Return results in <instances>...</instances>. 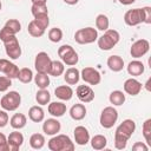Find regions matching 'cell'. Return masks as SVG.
<instances>
[{
  "label": "cell",
  "instance_id": "7dc6e473",
  "mask_svg": "<svg viewBox=\"0 0 151 151\" xmlns=\"http://www.w3.org/2000/svg\"><path fill=\"white\" fill-rule=\"evenodd\" d=\"M122 5H125V6H127V5H132L136 0H118Z\"/></svg>",
  "mask_w": 151,
  "mask_h": 151
},
{
  "label": "cell",
  "instance_id": "681fc988",
  "mask_svg": "<svg viewBox=\"0 0 151 151\" xmlns=\"http://www.w3.org/2000/svg\"><path fill=\"white\" fill-rule=\"evenodd\" d=\"M63 1H64L65 4H67V5H71V6H72V5H77L79 0H63Z\"/></svg>",
  "mask_w": 151,
  "mask_h": 151
},
{
  "label": "cell",
  "instance_id": "52a82bcc",
  "mask_svg": "<svg viewBox=\"0 0 151 151\" xmlns=\"http://www.w3.org/2000/svg\"><path fill=\"white\" fill-rule=\"evenodd\" d=\"M118 119V111L113 106H106L103 109L99 118V123L104 129H111Z\"/></svg>",
  "mask_w": 151,
  "mask_h": 151
},
{
  "label": "cell",
  "instance_id": "6da1fadb",
  "mask_svg": "<svg viewBox=\"0 0 151 151\" xmlns=\"http://www.w3.org/2000/svg\"><path fill=\"white\" fill-rule=\"evenodd\" d=\"M136 131V123L132 119L123 120L114 132V147L118 150H123L126 147L127 140L131 138L133 132Z\"/></svg>",
  "mask_w": 151,
  "mask_h": 151
},
{
  "label": "cell",
  "instance_id": "ee69618b",
  "mask_svg": "<svg viewBox=\"0 0 151 151\" xmlns=\"http://www.w3.org/2000/svg\"><path fill=\"white\" fill-rule=\"evenodd\" d=\"M132 150H133V151H147L149 147H147L146 144H144V143H142V142H137V143H134V144L132 145Z\"/></svg>",
  "mask_w": 151,
  "mask_h": 151
},
{
  "label": "cell",
  "instance_id": "2e32d148",
  "mask_svg": "<svg viewBox=\"0 0 151 151\" xmlns=\"http://www.w3.org/2000/svg\"><path fill=\"white\" fill-rule=\"evenodd\" d=\"M73 134H74V142L78 145H86L90 142V132L83 125L76 126Z\"/></svg>",
  "mask_w": 151,
  "mask_h": 151
},
{
  "label": "cell",
  "instance_id": "4316f807",
  "mask_svg": "<svg viewBox=\"0 0 151 151\" xmlns=\"http://www.w3.org/2000/svg\"><path fill=\"white\" fill-rule=\"evenodd\" d=\"M64 65L65 64L63 61L52 60L51 66H50V70H48V76H52V77H59V76H61L65 72V66Z\"/></svg>",
  "mask_w": 151,
  "mask_h": 151
},
{
  "label": "cell",
  "instance_id": "60d3db41",
  "mask_svg": "<svg viewBox=\"0 0 151 151\" xmlns=\"http://www.w3.org/2000/svg\"><path fill=\"white\" fill-rule=\"evenodd\" d=\"M12 85V79L7 76H0V92H6Z\"/></svg>",
  "mask_w": 151,
  "mask_h": 151
},
{
  "label": "cell",
  "instance_id": "3957f363",
  "mask_svg": "<svg viewBox=\"0 0 151 151\" xmlns=\"http://www.w3.org/2000/svg\"><path fill=\"white\" fill-rule=\"evenodd\" d=\"M120 40V34L116 29H110L107 28L104 31V34L101 37H98V47L103 51H110L113 48Z\"/></svg>",
  "mask_w": 151,
  "mask_h": 151
},
{
  "label": "cell",
  "instance_id": "ab89813d",
  "mask_svg": "<svg viewBox=\"0 0 151 151\" xmlns=\"http://www.w3.org/2000/svg\"><path fill=\"white\" fill-rule=\"evenodd\" d=\"M31 12H32L33 17H35V15H38V14H42V13H48V9H47V5L32 4V7H31Z\"/></svg>",
  "mask_w": 151,
  "mask_h": 151
},
{
  "label": "cell",
  "instance_id": "bcb514c9",
  "mask_svg": "<svg viewBox=\"0 0 151 151\" xmlns=\"http://www.w3.org/2000/svg\"><path fill=\"white\" fill-rule=\"evenodd\" d=\"M5 143H7V137L2 132H0V145H2Z\"/></svg>",
  "mask_w": 151,
  "mask_h": 151
},
{
  "label": "cell",
  "instance_id": "83f0119b",
  "mask_svg": "<svg viewBox=\"0 0 151 151\" xmlns=\"http://www.w3.org/2000/svg\"><path fill=\"white\" fill-rule=\"evenodd\" d=\"M109 100L112 105L114 106H120L125 103V94L123 91H119V90H114L110 93L109 96Z\"/></svg>",
  "mask_w": 151,
  "mask_h": 151
},
{
  "label": "cell",
  "instance_id": "e575fe53",
  "mask_svg": "<svg viewBox=\"0 0 151 151\" xmlns=\"http://www.w3.org/2000/svg\"><path fill=\"white\" fill-rule=\"evenodd\" d=\"M33 21L42 29H46L50 25V18H48V13H42V14H38L34 17Z\"/></svg>",
  "mask_w": 151,
  "mask_h": 151
},
{
  "label": "cell",
  "instance_id": "d4e9b609",
  "mask_svg": "<svg viewBox=\"0 0 151 151\" xmlns=\"http://www.w3.org/2000/svg\"><path fill=\"white\" fill-rule=\"evenodd\" d=\"M28 118H29L32 122H34V123H40V122H42L44 118H45V112H44L41 105H40V106L34 105V106L29 107V110H28Z\"/></svg>",
  "mask_w": 151,
  "mask_h": 151
},
{
  "label": "cell",
  "instance_id": "7c38bea8",
  "mask_svg": "<svg viewBox=\"0 0 151 151\" xmlns=\"http://www.w3.org/2000/svg\"><path fill=\"white\" fill-rule=\"evenodd\" d=\"M4 46H5V52L7 57H9V59H13V60L19 59V57L21 55V47L17 37H13L12 39L5 41Z\"/></svg>",
  "mask_w": 151,
  "mask_h": 151
},
{
  "label": "cell",
  "instance_id": "7bdbcfd3",
  "mask_svg": "<svg viewBox=\"0 0 151 151\" xmlns=\"http://www.w3.org/2000/svg\"><path fill=\"white\" fill-rule=\"evenodd\" d=\"M9 117L6 110H0V127H5L8 124Z\"/></svg>",
  "mask_w": 151,
  "mask_h": 151
},
{
  "label": "cell",
  "instance_id": "7a4b0ae2",
  "mask_svg": "<svg viewBox=\"0 0 151 151\" xmlns=\"http://www.w3.org/2000/svg\"><path fill=\"white\" fill-rule=\"evenodd\" d=\"M51 151H73L74 144L66 134H54L47 143Z\"/></svg>",
  "mask_w": 151,
  "mask_h": 151
},
{
  "label": "cell",
  "instance_id": "484cf974",
  "mask_svg": "<svg viewBox=\"0 0 151 151\" xmlns=\"http://www.w3.org/2000/svg\"><path fill=\"white\" fill-rule=\"evenodd\" d=\"M26 123H27V118L24 113H14L9 119V124L14 130H20L25 127Z\"/></svg>",
  "mask_w": 151,
  "mask_h": 151
},
{
  "label": "cell",
  "instance_id": "277c9868",
  "mask_svg": "<svg viewBox=\"0 0 151 151\" xmlns=\"http://www.w3.org/2000/svg\"><path fill=\"white\" fill-rule=\"evenodd\" d=\"M98 39V32L93 27H84L74 33V40L76 42L80 45H86V44H92Z\"/></svg>",
  "mask_w": 151,
  "mask_h": 151
},
{
  "label": "cell",
  "instance_id": "7402d4cb",
  "mask_svg": "<svg viewBox=\"0 0 151 151\" xmlns=\"http://www.w3.org/2000/svg\"><path fill=\"white\" fill-rule=\"evenodd\" d=\"M54 94L57 98H59L60 100H70L73 97V90L71 86L68 85H60L58 87H55L54 90Z\"/></svg>",
  "mask_w": 151,
  "mask_h": 151
},
{
  "label": "cell",
  "instance_id": "b9f144b4",
  "mask_svg": "<svg viewBox=\"0 0 151 151\" xmlns=\"http://www.w3.org/2000/svg\"><path fill=\"white\" fill-rule=\"evenodd\" d=\"M13 37H15V34L14 33H12L8 28H6L5 26L0 29V40L2 41V42H5V41H7V40H9V39H12Z\"/></svg>",
  "mask_w": 151,
  "mask_h": 151
},
{
  "label": "cell",
  "instance_id": "9a60e30c",
  "mask_svg": "<svg viewBox=\"0 0 151 151\" xmlns=\"http://www.w3.org/2000/svg\"><path fill=\"white\" fill-rule=\"evenodd\" d=\"M61 129V124L57 118H50L46 119L42 124V131L45 134L48 136H54L57 134Z\"/></svg>",
  "mask_w": 151,
  "mask_h": 151
},
{
  "label": "cell",
  "instance_id": "74e56055",
  "mask_svg": "<svg viewBox=\"0 0 151 151\" xmlns=\"http://www.w3.org/2000/svg\"><path fill=\"white\" fill-rule=\"evenodd\" d=\"M48 39L52 42H59L63 39V31L59 27H53L48 31Z\"/></svg>",
  "mask_w": 151,
  "mask_h": 151
},
{
  "label": "cell",
  "instance_id": "603a6c76",
  "mask_svg": "<svg viewBox=\"0 0 151 151\" xmlns=\"http://www.w3.org/2000/svg\"><path fill=\"white\" fill-rule=\"evenodd\" d=\"M109 68L113 72H119L124 68V60L122 57L114 54V55H110L107 58V61H106Z\"/></svg>",
  "mask_w": 151,
  "mask_h": 151
},
{
  "label": "cell",
  "instance_id": "8992f818",
  "mask_svg": "<svg viewBox=\"0 0 151 151\" xmlns=\"http://www.w3.org/2000/svg\"><path fill=\"white\" fill-rule=\"evenodd\" d=\"M58 55L60 57L61 61L67 66H74L79 61L78 53L71 45H61L58 48Z\"/></svg>",
  "mask_w": 151,
  "mask_h": 151
},
{
  "label": "cell",
  "instance_id": "30bf717a",
  "mask_svg": "<svg viewBox=\"0 0 151 151\" xmlns=\"http://www.w3.org/2000/svg\"><path fill=\"white\" fill-rule=\"evenodd\" d=\"M150 50V42L146 40V39H139L137 41H134L132 45H131V48H130V54L134 58V59H138V58H142L144 57Z\"/></svg>",
  "mask_w": 151,
  "mask_h": 151
},
{
  "label": "cell",
  "instance_id": "ffe728a7",
  "mask_svg": "<svg viewBox=\"0 0 151 151\" xmlns=\"http://www.w3.org/2000/svg\"><path fill=\"white\" fill-rule=\"evenodd\" d=\"M126 70H127V73H129L130 76H132V77H138V76H142V74L144 73L145 66H144V64H143L140 60H137V59H136V60H132V61L129 63Z\"/></svg>",
  "mask_w": 151,
  "mask_h": 151
},
{
  "label": "cell",
  "instance_id": "f35d334b",
  "mask_svg": "<svg viewBox=\"0 0 151 151\" xmlns=\"http://www.w3.org/2000/svg\"><path fill=\"white\" fill-rule=\"evenodd\" d=\"M143 136L145 138V142L147 144L151 143V119H146L144 123H143Z\"/></svg>",
  "mask_w": 151,
  "mask_h": 151
},
{
  "label": "cell",
  "instance_id": "1f68e13d",
  "mask_svg": "<svg viewBox=\"0 0 151 151\" xmlns=\"http://www.w3.org/2000/svg\"><path fill=\"white\" fill-rule=\"evenodd\" d=\"M35 100L39 105H47L51 100V94L46 88H39L35 93Z\"/></svg>",
  "mask_w": 151,
  "mask_h": 151
},
{
  "label": "cell",
  "instance_id": "816d5d0a",
  "mask_svg": "<svg viewBox=\"0 0 151 151\" xmlns=\"http://www.w3.org/2000/svg\"><path fill=\"white\" fill-rule=\"evenodd\" d=\"M1 8H2V4H1V1H0V11H1Z\"/></svg>",
  "mask_w": 151,
  "mask_h": 151
},
{
  "label": "cell",
  "instance_id": "4dcf8cb0",
  "mask_svg": "<svg viewBox=\"0 0 151 151\" xmlns=\"http://www.w3.org/2000/svg\"><path fill=\"white\" fill-rule=\"evenodd\" d=\"M34 83L39 88H47L50 85V76L47 73H39L34 76Z\"/></svg>",
  "mask_w": 151,
  "mask_h": 151
},
{
  "label": "cell",
  "instance_id": "f6af8a7d",
  "mask_svg": "<svg viewBox=\"0 0 151 151\" xmlns=\"http://www.w3.org/2000/svg\"><path fill=\"white\" fill-rule=\"evenodd\" d=\"M143 8H144V17H145L144 24H151V7L145 6Z\"/></svg>",
  "mask_w": 151,
  "mask_h": 151
},
{
  "label": "cell",
  "instance_id": "d590c367",
  "mask_svg": "<svg viewBox=\"0 0 151 151\" xmlns=\"http://www.w3.org/2000/svg\"><path fill=\"white\" fill-rule=\"evenodd\" d=\"M27 31H28L29 35H32V37H34V38H40V37H42L44 33H45V29L40 28L33 20L29 21V24H28V26H27Z\"/></svg>",
  "mask_w": 151,
  "mask_h": 151
},
{
  "label": "cell",
  "instance_id": "ba28073f",
  "mask_svg": "<svg viewBox=\"0 0 151 151\" xmlns=\"http://www.w3.org/2000/svg\"><path fill=\"white\" fill-rule=\"evenodd\" d=\"M145 17H144V8H133L129 9L124 14V22L127 26H137L142 22H144Z\"/></svg>",
  "mask_w": 151,
  "mask_h": 151
},
{
  "label": "cell",
  "instance_id": "5bb4252c",
  "mask_svg": "<svg viewBox=\"0 0 151 151\" xmlns=\"http://www.w3.org/2000/svg\"><path fill=\"white\" fill-rule=\"evenodd\" d=\"M76 94L81 103H91L94 99V92L88 85H79L76 90Z\"/></svg>",
  "mask_w": 151,
  "mask_h": 151
},
{
  "label": "cell",
  "instance_id": "44dd1931",
  "mask_svg": "<svg viewBox=\"0 0 151 151\" xmlns=\"http://www.w3.org/2000/svg\"><path fill=\"white\" fill-rule=\"evenodd\" d=\"M79 79H80V72H79V70L77 67H68L64 72V80L68 85H76V84H78Z\"/></svg>",
  "mask_w": 151,
  "mask_h": 151
},
{
  "label": "cell",
  "instance_id": "f1b7e54d",
  "mask_svg": "<svg viewBox=\"0 0 151 151\" xmlns=\"http://www.w3.org/2000/svg\"><path fill=\"white\" fill-rule=\"evenodd\" d=\"M45 137L44 134L41 133H33L31 137H29V145L32 149L34 150H40L44 147L45 145Z\"/></svg>",
  "mask_w": 151,
  "mask_h": 151
},
{
  "label": "cell",
  "instance_id": "d6986e66",
  "mask_svg": "<svg viewBox=\"0 0 151 151\" xmlns=\"http://www.w3.org/2000/svg\"><path fill=\"white\" fill-rule=\"evenodd\" d=\"M66 104H64L63 101H53L48 104L47 111L51 116L53 117H63L66 113Z\"/></svg>",
  "mask_w": 151,
  "mask_h": 151
},
{
  "label": "cell",
  "instance_id": "ac0fdd59",
  "mask_svg": "<svg viewBox=\"0 0 151 151\" xmlns=\"http://www.w3.org/2000/svg\"><path fill=\"white\" fill-rule=\"evenodd\" d=\"M24 143V136L19 131H13L7 137V144L9 147V151H18L20 146Z\"/></svg>",
  "mask_w": 151,
  "mask_h": 151
},
{
  "label": "cell",
  "instance_id": "e0dca14e",
  "mask_svg": "<svg viewBox=\"0 0 151 151\" xmlns=\"http://www.w3.org/2000/svg\"><path fill=\"white\" fill-rule=\"evenodd\" d=\"M123 87H124L125 93H127V94H130V96H137V94H139V92L142 91L143 85H142V83L138 81L137 79H134V78H129V79H126V80L124 81Z\"/></svg>",
  "mask_w": 151,
  "mask_h": 151
},
{
  "label": "cell",
  "instance_id": "4fadbf2b",
  "mask_svg": "<svg viewBox=\"0 0 151 151\" xmlns=\"http://www.w3.org/2000/svg\"><path fill=\"white\" fill-rule=\"evenodd\" d=\"M0 72H2L8 78L13 79V78H18L19 67L7 59H0Z\"/></svg>",
  "mask_w": 151,
  "mask_h": 151
},
{
  "label": "cell",
  "instance_id": "8d00e7d4",
  "mask_svg": "<svg viewBox=\"0 0 151 151\" xmlns=\"http://www.w3.org/2000/svg\"><path fill=\"white\" fill-rule=\"evenodd\" d=\"M5 27L8 28L14 34H17V33H19L21 31V24L17 19H9V20H7L6 24H5Z\"/></svg>",
  "mask_w": 151,
  "mask_h": 151
},
{
  "label": "cell",
  "instance_id": "8fae6325",
  "mask_svg": "<svg viewBox=\"0 0 151 151\" xmlns=\"http://www.w3.org/2000/svg\"><path fill=\"white\" fill-rule=\"evenodd\" d=\"M51 63H52V59L50 58V55L46 52H39L34 59V67H35L37 72L48 74Z\"/></svg>",
  "mask_w": 151,
  "mask_h": 151
},
{
  "label": "cell",
  "instance_id": "d6a6232c",
  "mask_svg": "<svg viewBox=\"0 0 151 151\" xmlns=\"http://www.w3.org/2000/svg\"><path fill=\"white\" fill-rule=\"evenodd\" d=\"M18 79L24 83V84H28L32 81L33 79V72L31 68L28 67H22L19 70V73H18Z\"/></svg>",
  "mask_w": 151,
  "mask_h": 151
},
{
  "label": "cell",
  "instance_id": "5b68a950",
  "mask_svg": "<svg viewBox=\"0 0 151 151\" xmlns=\"http://www.w3.org/2000/svg\"><path fill=\"white\" fill-rule=\"evenodd\" d=\"M21 104V96L17 91H9L2 96L0 105L6 111H15Z\"/></svg>",
  "mask_w": 151,
  "mask_h": 151
},
{
  "label": "cell",
  "instance_id": "836d02e7",
  "mask_svg": "<svg viewBox=\"0 0 151 151\" xmlns=\"http://www.w3.org/2000/svg\"><path fill=\"white\" fill-rule=\"evenodd\" d=\"M110 26V20L107 18V15L105 14H98L97 18H96V27L99 29V31H106Z\"/></svg>",
  "mask_w": 151,
  "mask_h": 151
},
{
  "label": "cell",
  "instance_id": "f546056e",
  "mask_svg": "<svg viewBox=\"0 0 151 151\" xmlns=\"http://www.w3.org/2000/svg\"><path fill=\"white\" fill-rule=\"evenodd\" d=\"M90 142H91V146L94 150H103L106 146V144H107V139L103 134H96V136H93L92 138H90Z\"/></svg>",
  "mask_w": 151,
  "mask_h": 151
},
{
  "label": "cell",
  "instance_id": "9c48e42d",
  "mask_svg": "<svg viewBox=\"0 0 151 151\" xmlns=\"http://www.w3.org/2000/svg\"><path fill=\"white\" fill-rule=\"evenodd\" d=\"M80 78L90 84V85H98L100 81H101V76L99 73V71L94 67H91V66H87V67H84L80 72Z\"/></svg>",
  "mask_w": 151,
  "mask_h": 151
},
{
  "label": "cell",
  "instance_id": "cb8c5ba5",
  "mask_svg": "<svg viewBox=\"0 0 151 151\" xmlns=\"http://www.w3.org/2000/svg\"><path fill=\"white\" fill-rule=\"evenodd\" d=\"M86 107L84 104H74L71 109H70V116L72 119L74 120H81L86 117Z\"/></svg>",
  "mask_w": 151,
  "mask_h": 151
},
{
  "label": "cell",
  "instance_id": "c3c4849f",
  "mask_svg": "<svg viewBox=\"0 0 151 151\" xmlns=\"http://www.w3.org/2000/svg\"><path fill=\"white\" fill-rule=\"evenodd\" d=\"M32 4H39V5H47V0H31Z\"/></svg>",
  "mask_w": 151,
  "mask_h": 151
},
{
  "label": "cell",
  "instance_id": "f907efd6",
  "mask_svg": "<svg viewBox=\"0 0 151 151\" xmlns=\"http://www.w3.org/2000/svg\"><path fill=\"white\" fill-rule=\"evenodd\" d=\"M150 81H151V79L149 78V79H147V81H146V84H145V86H146V90H147V91H150V90H151V88H150Z\"/></svg>",
  "mask_w": 151,
  "mask_h": 151
}]
</instances>
